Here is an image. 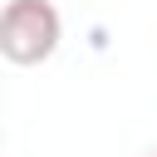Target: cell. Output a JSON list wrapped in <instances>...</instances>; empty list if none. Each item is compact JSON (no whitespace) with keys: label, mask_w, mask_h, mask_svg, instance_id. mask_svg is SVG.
Listing matches in <instances>:
<instances>
[{"label":"cell","mask_w":157,"mask_h":157,"mask_svg":"<svg viewBox=\"0 0 157 157\" xmlns=\"http://www.w3.org/2000/svg\"><path fill=\"white\" fill-rule=\"evenodd\" d=\"M64 39V20L49 0H5L0 10V54L20 69H34L54 59Z\"/></svg>","instance_id":"obj_1"}]
</instances>
